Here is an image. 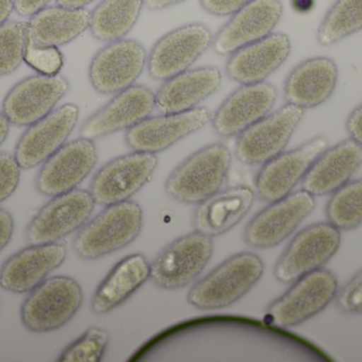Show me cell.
I'll use <instances>...</instances> for the list:
<instances>
[{"mask_svg":"<svg viewBox=\"0 0 362 362\" xmlns=\"http://www.w3.org/2000/svg\"><path fill=\"white\" fill-rule=\"evenodd\" d=\"M362 166V146L352 138L327 148L315 162L302 188L314 197L334 193L350 182Z\"/></svg>","mask_w":362,"mask_h":362,"instance_id":"obj_25","label":"cell"},{"mask_svg":"<svg viewBox=\"0 0 362 362\" xmlns=\"http://www.w3.org/2000/svg\"><path fill=\"white\" fill-rule=\"evenodd\" d=\"M231 162V152L225 145L204 147L172 172L165 183V193L180 203H202L223 186Z\"/></svg>","mask_w":362,"mask_h":362,"instance_id":"obj_3","label":"cell"},{"mask_svg":"<svg viewBox=\"0 0 362 362\" xmlns=\"http://www.w3.org/2000/svg\"><path fill=\"white\" fill-rule=\"evenodd\" d=\"M155 108L156 94L150 87L134 85L91 115L81 128V137L95 140L132 129L148 118Z\"/></svg>","mask_w":362,"mask_h":362,"instance_id":"obj_17","label":"cell"},{"mask_svg":"<svg viewBox=\"0 0 362 362\" xmlns=\"http://www.w3.org/2000/svg\"><path fill=\"white\" fill-rule=\"evenodd\" d=\"M80 108L65 104L30 125L15 148V159L23 169H31L59 150L78 123Z\"/></svg>","mask_w":362,"mask_h":362,"instance_id":"obj_18","label":"cell"},{"mask_svg":"<svg viewBox=\"0 0 362 362\" xmlns=\"http://www.w3.org/2000/svg\"><path fill=\"white\" fill-rule=\"evenodd\" d=\"M95 201L90 191L74 189L45 204L25 230L29 244H53L80 230L90 218Z\"/></svg>","mask_w":362,"mask_h":362,"instance_id":"obj_9","label":"cell"},{"mask_svg":"<svg viewBox=\"0 0 362 362\" xmlns=\"http://www.w3.org/2000/svg\"><path fill=\"white\" fill-rule=\"evenodd\" d=\"M23 61L44 76H57L64 66V57L57 47H38L30 40Z\"/></svg>","mask_w":362,"mask_h":362,"instance_id":"obj_35","label":"cell"},{"mask_svg":"<svg viewBox=\"0 0 362 362\" xmlns=\"http://www.w3.org/2000/svg\"><path fill=\"white\" fill-rule=\"evenodd\" d=\"M185 0H144V6L151 11H161L180 4Z\"/></svg>","mask_w":362,"mask_h":362,"instance_id":"obj_42","label":"cell"},{"mask_svg":"<svg viewBox=\"0 0 362 362\" xmlns=\"http://www.w3.org/2000/svg\"><path fill=\"white\" fill-rule=\"evenodd\" d=\"M110 344V334L99 327H90L59 355V362H100Z\"/></svg>","mask_w":362,"mask_h":362,"instance_id":"obj_34","label":"cell"},{"mask_svg":"<svg viewBox=\"0 0 362 362\" xmlns=\"http://www.w3.org/2000/svg\"><path fill=\"white\" fill-rule=\"evenodd\" d=\"M304 117L303 108L285 104L238 135L235 155L245 165H264L284 152Z\"/></svg>","mask_w":362,"mask_h":362,"instance_id":"obj_7","label":"cell"},{"mask_svg":"<svg viewBox=\"0 0 362 362\" xmlns=\"http://www.w3.org/2000/svg\"><path fill=\"white\" fill-rule=\"evenodd\" d=\"M144 0H102L91 12V35L100 42L122 40L135 27Z\"/></svg>","mask_w":362,"mask_h":362,"instance_id":"obj_30","label":"cell"},{"mask_svg":"<svg viewBox=\"0 0 362 362\" xmlns=\"http://www.w3.org/2000/svg\"><path fill=\"white\" fill-rule=\"evenodd\" d=\"M213 35L204 23L182 26L165 34L148 57V74L156 81H168L187 72L212 45Z\"/></svg>","mask_w":362,"mask_h":362,"instance_id":"obj_10","label":"cell"},{"mask_svg":"<svg viewBox=\"0 0 362 362\" xmlns=\"http://www.w3.org/2000/svg\"><path fill=\"white\" fill-rule=\"evenodd\" d=\"M50 1L51 0H14L15 10L21 16L31 17L46 8Z\"/></svg>","mask_w":362,"mask_h":362,"instance_id":"obj_41","label":"cell"},{"mask_svg":"<svg viewBox=\"0 0 362 362\" xmlns=\"http://www.w3.org/2000/svg\"><path fill=\"white\" fill-rule=\"evenodd\" d=\"M82 303L83 290L76 280L53 276L30 291L21 305V322L33 333H50L67 324Z\"/></svg>","mask_w":362,"mask_h":362,"instance_id":"obj_4","label":"cell"},{"mask_svg":"<svg viewBox=\"0 0 362 362\" xmlns=\"http://www.w3.org/2000/svg\"><path fill=\"white\" fill-rule=\"evenodd\" d=\"M327 148V138L317 136L264 164L255 180L259 197L272 203L291 195Z\"/></svg>","mask_w":362,"mask_h":362,"instance_id":"obj_12","label":"cell"},{"mask_svg":"<svg viewBox=\"0 0 362 362\" xmlns=\"http://www.w3.org/2000/svg\"><path fill=\"white\" fill-rule=\"evenodd\" d=\"M151 264L142 254H133L117 264L100 284L91 300V312L103 316L124 303L150 278Z\"/></svg>","mask_w":362,"mask_h":362,"instance_id":"obj_29","label":"cell"},{"mask_svg":"<svg viewBox=\"0 0 362 362\" xmlns=\"http://www.w3.org/2000/svg\"><path fill=\"white\" fill-rule=\"evenodd\" d=\"M264 270L263 261L255 253L233 255L192 287L187 302L202 310L228 307L259 283Z\"/></svg>","mask_w":362,"mask_h":362,"instance_id":"obj_1","label":"cell"},{"mask_svg":"<svg viewBox=\"0 0 362 362\" xmlns=\"http://www.w3.org/2000/svg\"><path fill=\"white\" fill-rule=\"evenodd\" d=\"M338 280L333 272L317 270L296 281L295 284L268 306L266 319L276 327H293L318 315L334 301Z\"/></svg>","mask_w":362,"mask_h":362,"instance_id":"obj_5","label":"cell"},{"mask_svg":"<svg viewBox=\"0 0 362 362\" xmlns=\"http://www.w3.org/2000/svg\"><path fill=\"white\" fill-rule=\"evenodd\" d=\"M251 0H200L202 9L214 16H232Z\"/></svg>","mask_w":362,"mask_h":362,"instance_id":"obj_38","label":"cell"},{"mask_svg":"<svg viewBox=\"0 0 362 362\" xmlns=\"http://www.w3.org/2000/svg\"><path fill=\"white\" fill-rule=\"evenodd\" d=\"M90 18L91 13L86 9L46 6L28 23L30 42L38 47L59 48L89 29Z\"/></svg>","mask_w":362,"mask_h":362,"instance_id":"obj_28","label":"cell"},{"mask_svg":"<svg viewBox=\"0 0 362 362\" xmlns=\"http://www.w3.org/2000/svg\"><path fill=\"white\" fill-rule=\"evenodd\" d=\"M67 257L65 242L30 244L8 257L0 268V287L14 293H25L42 284Z\"/></svg>","mask_w":362,"mask_h":362,"instance_id":"obj_22","label":"cell"},{"mask_svg":"<svg viewBox=\"0 0 362 362\" xmlns=\"http://www.w3.org/2000/svg\"><path fill=\"white\" fill-rule=\"evenodd\" d=\"M28 43V23L11 21L0 26V77L12 74L21 66Z\"/></svg>","mask_w":362,"mask_h":362,"instance_id":"obj_33","label":"cell"},{"mask_svg":"<svg viewBox=\"0 0 362 362\" xmlns=\"http://www.w3.org/2000/svg\"><path fill=\"white\" fill-rule=\"evenodd\" d=\"M278 91L270 83L242 85L211 117L213 129L221 137L240 135L272 112Z\"/></svg>","mask_w":362,"mask_h":362,"instance_id":"obj_21","label":"cell"},{"mask_svg":"<svg viewBox=\"0 0 362 362\" xmlns=\"http://www.w3.org/2000/svg\"><path fill=\"white\" fill-rule=\"evenodd\" d=\"M313 4V0H293V9L298 12H308L312 9Z\"/></svg>","mask_w":362,"mask_h":362,"instance_id":"obj_46","label":"cell"},{"mask_svg":"<svg viewBox=\"0 0 362 362\" xmlns=\"http://www.w3.org/2000/svg\"><path fill=\"white\" fill-rule=\"evenodd\" d=\"M339 78L334 60L316 57L296 66L286 78L284 98L287 103L299 108H314L333 96Z\"/></svg>","mask_w":362,"mask_h":362,"instance_id":"obj_24","label":"cell"},{"mask_svg":"<svg viewBox=\"0 0 362 362\" xmlns=\"http://www.w3.org/2000/svg\"><path fill=\"white\" fill-rule=\"evenodd\" d=\"M291 43L283 33H272L232 53L226 74L242 85L265 82L288 59Z\"/></svg>","mask_w":362,"mask_h":362,"instance_id":"obj_23","label":"cell"},{"mask_svg":"<svg viewBox=\"0 0 362 362\" xmlns=\"http://www.w3.org/2000/svg\"><path fill=\"white\" fill-rule=\"evenodd\" d=\"M14 9V0H0V26L8 21Z\"/></svg>","mask_w":362,"mask_h":362,"instance_id":"obj_43","label":"cell"},{"mask_svg":"<svg viewBox=\"0 0 362 362\" xmlns=\"http://www.w3.org/2000/svg\"><path fill=\"white\" fill-rule=\"evenodd\" d=\"M210 120V113L204 108L148 117L127 130L125 140L127 146L136 152L156 154L202 129Z\"/></svg>","mask_w":362,"mask_h":362,"instance_id":"obj_20","label":"cell"},{"mask_svg":"<svg viewBox=\"0 0 362 362\" xmlns=\"http://www.w3.org/2000/svg\"><path fill=\"white\" fill-rule=\"evenodd\" d=\"M327 220L340 231H351L362 225V178L346 183L327 202Z\"/></svg>","mask_w":362,"mask_h":362,"instance_id":"obj_32","label":"cell"},{"mask_svg":"<svg viewBox=\"0 0 362 362\" xmlns=\"http://www.w3.org/2000/svg\"><path fill=\"white\" fill-rule=\"evenodd\" d=\"M97 162L93 140L81 137L68 142L45 162L36 176V189L47 197L69 193L90 174Z\"/></svg>","mask_w":362,"mask_h":362,"instance_id":"obj_15","label":"cell"},{"mask_svg":"<svg viewBox=\"0 0 362 362\" xmlns=\"http://www.w3.org/2000/svg\"><path fill=\"white\" fill-rule=\"evenodd\" d=\"M335 304L341 314L349 316L362 314V269L338 289Z\"/></svg>","mask_w":362,"mask_h":362,"instance_id":"obj_36","label":"cell"},{"mask_svg":"<svg viewBox=\"0 0 362 362\" xmlns=\"http://www.w3.org/2000/svg\"><path fill=\"white\" fill-rule=\"evenodd\" d=\"M146 48L135 40H119L98 51L89 66V80L98 93L119 94L134 86L148 64Z\"/></svg>","mask_w":362,"mask_h":362,"instance_id":"obj_11","label":"cell"},{"mask_svg":"<svg viewBox=\"0 0 362 362\" xmlns=\"http://www.w3.org/2000/svg\"><path fill=\"white\" fill-rule=\"evenodd\" d=\"M68 89L69 82L61 74H37L23 79L4 98V114L13 125H33L54 111Z\"/></svg>","mask_w":362,"mask_h":362,"instance_id":"obj_16","label":"cell"},{"mask_svg":"<svg viewBox=\"0 0 362 362\" xmlns=\"http://www.w3.org/2000/svg\"><path fill=\"white\" fill-rule=\"evenodd\" d=\"M142 225L144 212L136 202L129 200L108 205L81 227L74 240V250L87 261L101 259L132 244Z\"/></svg>","mask_w":362,"mask_h":362,"instance_id":"obj_2","label":"cell"},{"mask_svg":"<svg viewBox=\"0 0 362 362\" xmlns=\"http://www.w3.org/2000/svg\"><path fill=\"white\" fill-rule=\"evenodd\" d=\"M8 131H10V121L8 120L4 112H0V146L8 137Z\"/></svg>","mask_w":362,"mask_h":362,"instance_id":"obj_45","label":"cell"},{"mask_svg":"<svg viewBox=\"0 0 362 362\" xmlns=\"http://www.w3.org/2000/svg\"><path fill=\"white\" fill-rule=\"evenodd\" d=\"M223 82L217 67L187 70L170 80L156 93V106L165 114L187 112L208 99Z\"/></svg>","mask_w":362,"mask_h":362,"instance_id":"obj_27","label":"cell"},{"mask_svg":"<svg viewBox=\"0 0 362 362\" xmlns=\"http://www.w3.org/2000/svg\"><path fill=\"white\" fill-rule=\"evenodd\" d=\"M283 15L280 0H251L213 38L212 46L219 55H232L238 49L272 34Z\"/></svg>","mask_w":362,"mask_h":362,"instance_id":"obj_19","label":"cell"},{"mask_svg":"<svg viewBox=\"0 0 362 362\" xmlns=\"http://www.w3.org/2000/svg\"><path fill=\"white\" fill-rule=\"evenodd\" d=\"M315 206L314 196L303 189L272 202L248 223L245 229V242L253 248L278 246L298 229Z\"/></svg>","mask_w":362,"mask_h":362,"instance_id":"obj_14","label":"cell"},{"mask_svg":"<svg viewBox=\"0 0 362 362\" xmlns=\"http://www.w3.org/2000/svg\"><path fill=\"white\" fill-rule=\"evenodd\" d=\"M95 0H57L59 6L70 9H84L88 4H93Z\"/></svg>","mask_w":362,"mask_h":362,"instance_id":"obj_44","label":"cell"},{"mask_svg":"<svg viewBox=\"0 0 362 362\" xmlns=\"http://www.w3.org/2000/svg\"><path fill=\"white\" fill-rule=\"evenodd\" d=\"M362 30V0H336L317 31L321 46H332Z\"/></svg>","mask_w":362,"mask_h":362,"instance_id":"obj_31","label":"cell"},{"mask_svg":"<svg viewBox=\"0 0 362 362\" xmlns=\"http://www.w3.org/2000/svg\"><path fill=\"white\" fill-rule=\"evenodd\" d=\"M212 254V238L198 232L187 234L157 254L151 264V280L167 290L183 288L202 274Z\"/></svg>","mask_w":362,"mask_h":362,"instance_id":"obj_8","label":"cell"},{"mask_svg":"<svg viewBox=\"0 0 362 362\" xmlns=\"http://www.w3.org/2000/svg\"><path fill=\"white\" fill-rule=\"evenodd\" d=\"M157 165L158 159L152 153L134 151L117 157L97 172L89 191L100 205L129 201L150 181Z\"/></svg>","mask_w":362,"mask_h":362,"instance_id":"obj_13","label":"cell"},{"mask_svg":"<svg viewBox=\"0 0 362 362\" xmlns=\"http://www.w3.org/2000/svg\"><path fill=\"white\" fill-rule=\"evenodd\" d=\"M14 227V219L11 213L0 208V252L12 239Z\"/></svg>","mask_w":362,"mask_h":362,"instance_id":"obj_39","label":"cell"},{"mask_svg":"<svg viewBox=\"0 0 362 362\" xmlns=\"http://www.w3.org/2000/svg\"><path fill=\"white\" fill-rule=\"evenodd\" d=\"M340 230L329 222L305 227L295 236L274 267V276L281 283H295L321 269L339 250Z\"/></svg>","mask_w":362,"mask_h":362,"instance_id":"obj_6","label":"cell"},{"mask_svg":"<svg viewBox=\"0 0 362 362\" xmlns=\"http://www.w3.org/2000/svg\"><path fill=\"white\" fill-rule=\"evenodd\" d=\"M250 187H230L198 204L192 218L194 230L208 237L227 233L246 217L255 203Z\"/></svg>","mask_w":362,"mask_h":362,"instance_id":"obj_26","label":"cell"},{"mask_svg":"<svg viewBox=\"0 0 362 362\" xmlns=\"http://www.w3.org/2000/svg\"><path fill=\"white\" fill-rule=\"evenodd\" d=\"M21 169L15 157L0 152V203L16 191L21 181Z\"/></svg>","mask_w":362,"mask_h":362,"instance_id":"obj_37","label":"cell"},{"mask_svg":"<svg viewBox=\"0 0 362 362\" xmlns=\"http://www.w3.org/2000/svg\"><path fill=\"white\" fill-rule=\"evenodd\" d=\"M346 127L350 137L362 146V103L349 115Z\"/></svg>","mask_w":362,"mask_h":362,"instance_id":"obj_40","label":"cell"}]
</instances>
